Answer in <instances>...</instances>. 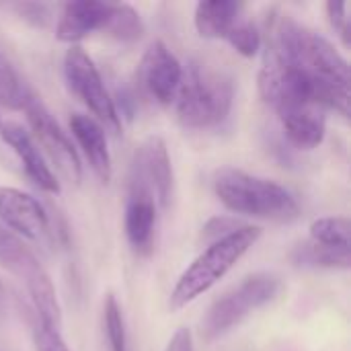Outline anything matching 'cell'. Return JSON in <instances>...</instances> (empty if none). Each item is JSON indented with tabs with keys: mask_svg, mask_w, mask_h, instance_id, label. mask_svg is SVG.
Instances as JSON below:
<instances>
[{
	"mask_svg": "<svg viewBox=\"0 0 351 351\" xmlns=\"http://www.w3.org/2000/svg\"><path fill=\"white\" fill-rule=\"evenodd\" d=\"M267 47L319 88L325 109H335L343 117H350V64L331 41L292 16H282Z\"/></svg>",
	"mask_w": 351,
	"mask_h": 351,
	"instance_id": "1",
	"label": "cell"
},
{
	"mask_svg": "<svg viewBox=\"0 0 351 351\" xmlns=\"http://www.w3.org/2000/svg\"><path fill=\"white\" fill-rule=\"evenodd\" d=\"M214 191L230 212L241 216L271 222H294L300 216V206L286 187L239 169L218 171L214 177Z\"/></svg>",
	"mask_w": 351,
	"mask_h": 351,
	"instance_id": "2",
	"label": "cell"
},
{
	"mask_svg": "<svg viewBox=\"0 0 351 351\" xmlns=\"http://www.w3.org/2000/svg\"><path fill=\"white\" fill-rule=\"evenodd\" d=\"M261 239V228L243 224L234 232L214 241L195 261L179 276L175 288L169 296V308L173 313L185 308L199 296H204L212 286H216L241 259L243 255Z\"/></svg>",
	"mask_w": 351,
	"mask_h": 351,
	"instance_id": "3",
	"label": "cell"
},
{
	"mask_svg": "<svg viewBox=\"0 0 351 351\" xmlns=\"http://www.w3.org/2000/svg\"><path fill=\"white\" fill-rule=\"evenodd\" d=\"M234 101V84L228 74L206 64L191 62L183 70L181 86L175 95L177 117L185 128L208 130L220 125Z\"/></svg>",
	"mask_w": 351,
	"mask_h": 351,
	"instance_id": "4",
	"label": "cell"
},
{
	"mask_svg": "<svg viewBox=\"0 0 351 351\" xmlns=\"http://www.w3.org/2000/svg\"><path fill=\"white\" fill-rule=\"evenodd\" d=\"M282 290V282L274 274H253L239 286L218 298L202 321V339L212 343L239 327L249 315L269 304Z\"/></svg>",
	"mask_w": 351,
	"mask_h": 351,
	"instance_id": "5",
	"label": "cell"
},
{
	"mask_svg": "<svg viewBox=\"0 0 351 351\" xmlns=\"http://www.w3.org/2000/svg\"><path fill=\"white\" fill-rule=\"evenodd\" d=\"M0 265L25 284L37 321L51 329H60L62 311L51 278L37 261V257L23 245V241L4 228H0Z\"/></svg>",
	"mask_w": 351,
	"mask_h": 351,
	"instance_id": "6",
	"label": "cell"
},
{
	"mask_svg": "<svg viewBox=\"0 0 351 351\" xmlns=\"http://www.w3.org/2000/svg\"><path fill=\"white\" fill-rule=\"evenodd\" d=\"M64 74L70 90L86 105V109L95 115L93 119L119 134L121 130V115L111 99L101 72L97 70L95 62L80 45H72L64 56Z\"/></svg>",
	"mask_w": 351,
	"mask_h": 351,
	"instance_id": "7",
	"label": "cell"
},
{
	"mask_svg": "<svg viewBox=\"0 0 351 351\" xmlns=\"http://www.w3.org/2000/svg\"><path fill=\"white\" fill-rule=\"evenodd\" d=\"M23 111L27 113V121L33 130L31 138L39 142V146L45 150L49 160L56 165V169L66 179L78 185L82 181V165H80L78 152L74 144L70 142V138L66 136V132L53 119L49 109L43 105V101L37 95H33L23 107Z\"/></svg>",
	"mask_w": 351,
	"mask_h": 351,
	"instance_id": "8",
	"label": "cell"
},
{
	"mask_svg": "<svg viewBox=\"0 0 351 351\" xmlns=\"http://www.w3.org/2000/svg\"><path fill=\"white\" fill-rule=\"evenodd\" d=\"M130 185L152 193L158 208H167L173 191V167L167 144L160 136L146 138L134 152Z\"/></svg>",
	"mask_w": 351,
	"mask_h": 351,
	"instance_id": "9",
	"label": "cell"
},
{
	"mask_svg": "<svg viewBox=\"0 0 351 351\" xmlns=\"http://www.w3.org/2000/svg\"><path fill=\"white\" fill-rule=\"evenodd\" d=\"M138 76L144 90L156 103L169 105L175 101V95L181 86L183 66L162 41H152L142 56Z\"/></svg>",
	"mask_w": 351,
	"mask_h": 351,
	"instance_id": "10",
	"label": "cell"
},
{
	"mask_svg": "<svg viewBox=\"0 0 351 351\" xmlns=\"http://www.w3.org/2000/svg\"><path fill=\"white\" fill-rule=\"evenodd\" d=\"M0 220L25 239H41L49 230L45 208L33 195L14 187H0Z\"/></svg>",
	"mask_w": 351,
	"mask_h": 351,
	"instance_id": "11",
	"label": "cell"
},
{
	"mask_svg": "<svg viewBox=\"0 0 351 351\" xmlns=\"http://www.w3.org/2000/svg\"><path fill=\"white\" fill-rule=\"evenodd\" d=\"M2 140L12 148V152L19 156L27 177L45 193H60V181L45 162L37 142L31 138V134L19 125V123H2L0 128Z\"/></svg>",
	"mask_w": 351,
	"mask_h": 351,
	"instance_id": "12",
	"label": "cell"
},
{
	"mask_svg": "<svg viewBox=\"0 0 351 351\" xmlns=\"http://www.w3.org/2000/svg\"><path fill=\"white\" fill-rule=\"evenodd\" d=\"M156 212H158V206L152 193L142 187L130 185L123 226H125L128 243L138 255H148L152 251Z\"/></svg>",
	"mask_w": 351,
	"mask_h": 351,
	"instance_id": "13",
	"label": "cell"
},
{
	"mask_svg": "<svg viewBox=\"0 0 351 351\" xmlns=\"http://www.w3.org/2000/svg\"><path fill=\"white\" fill-rule=\"evenodd\" d=\"M109 8L111 2L101 0H74L64 4L56 27V37L64 43H76L93 31H101Z\"/></svg>",
	"mask_w": 351,
	"mask_h": 351,
	"instance_id": "14",
	"label": "cell"
},
{
	"mask_svg": "<svg viewBox=\"0 0 351 351\" xmlns=\"http://www.w3.org/2000/svg\"><path fill=\"white\" fill-rule=\"evenodd\" d=\"M70 130H72V136L76 138L78 146L82 148V152H84L93 173L97 175V179L101 183H109V179H111V156H109V148H107L105 128L88 115L74 113L70 117Z\"/></svg>",
	"mask_w": 351,
	"mask_h": 351,
	"instance_id": "15",
	"label": "cell"
},
{
	"mask_svg": "<svg viewBox=\"0 0 351 351\" xmlns=\"http://www.w3.org/2000/svg\"><path fill=\"white\" fill-rule=\"evenodd\" d=\"M325 109L296 107L278 113L286 138L300 150H313L325 140Z\"/></svg>",
	"mask_w": 351,
	"mask_h": 351,
	"instance_id": "16",
	"label": "cell"
},
{
	"mask_svg": "<svg viewBox=\"0 0 351 351\" xmlns=\"http://www.w3.org/2000/svg\"><path fill=\"white\" fill-rule=\"evenodd\" d=\"M241 4L234 0H204L195 6V29L204 39H226L239 23Z\"/></svg>",
	"mask_w": 351,
	"mask_h": 351,
	"instance_id": "17",
	"label": "cell"
},
{
	"mask_svg": "<svg viewBox=\"0 0 351 351\" xmlns=\"http://www.w3.org/2000/svg\"><path fill=\"white\" fill-rule=\"evenodd\" d=\"M294 265L300 267H323V269H350L351 249H337L319 243H302L290 255Z\"/></svg>",
	"mask_w": 351,
	"mask_h": 351,
	"instance_id": "18",
	"label": "cell"
},
{
	"mask_svg": "<svg viewBox=\"0 0 351 351\" xmlns=\"http://www.w3.org/2000/svg\"><path fill=\"white\" fill-rule=\"evenodd\" d=\"M101 31H105L107 35L119 41H138L144 35V23L134 6L111 2L109 14Z\"/></svg>",
	"mask_w": 351,
	"mask_h": 351,
	"instance_id": "19",
	"label": "cell"
},
{
	"mask_svg": "<svg viewBox=\"0 0 351 351\" xmlns=\"http://www.w3.org/2000/svg\"><path fill=\"white\" fill-rule=\"evenodd\" d=\"M35 93L23 82L10 60L0 51V105L6 109H21Z\"/></svg>",
	"mask_w": 351,
	"mask_h": 351,
	"instance_id": "20",
	"label": "cell"
},
{
	"mask_svg": "<svg viewBox=\"0 0 351 351\" xmlns=\"http://www.w3.org/2000/svg\"><path fill=\"white\" fill-rule=\"evenodd\" d=\"M311 241L327 247L351 249V222L346 216H329L319 218L311 224Z\"/></svg>",
	"mask_w": 351,
	"mask_h": 351,
	"instance_id": "21",
	"label": "cell"
},
{
	"mask_svg": "<svg viewBox=\"0 0 351 351\" xmlns=\"http://www.w3.org/2000/svg\"><path fill=\"white\" fill-rule=\"evenodd\" d=\"M103 327H105V337H107L109 351H128V346H125V323H123L121 306L117 304L113 294L105 296Z\"/></svg>",
	"mask_w": 351,
	"mask_h": 351,
	"instance_id": "22",
	"label": "cell"
},
{
	"mask_svg": "<svg viewBox=\"0 0 351 351\" xmlns=\"http://www.w3.org/2000/svg\"><path fill=\"white\" fill-rule=\"evenodd\" d=\"M226 41L245 58H253L257 56V51L261 49V33L259 29L249 23V21H243V23H237L232 27V31L228 33Z\"/></svg>",
	"mask_w": 351,
	"mask_h": 351,
	"instance_id": "23",
	"label": "cell"
},
{
	"mask_svg": "<svg viewBox=\"0 0 351 351\" xmlns=\"http://www.w3.org/2000/svg\"><path fill=\"white\" fill-rule=\"evenodd\" d=\"M33 337H35V350L37 351H70L60 329H51L47 325H41L39 321L35 325Z\"/></svg>",
	"mask_w": 351,
	"mask_h": 351,
	"instance_id": "24",
	"label": "cell"
},
{
	"mask_svg": "<svg viewBox=\"0 0 351 351\" xmlns=\"http://www.w3.org/2000/svg\"><path fill=\"white\" fill-rule=\"evenodd\" d=\"M327 16H329V23L331 27L341 35L343 43L350 45L351 41V27H350V16H348V4L346 2H327Z\"/></svg>",
	"mask_w": 351,
	"mask_h": 351,
	"instance_id": "25",
	"label": "cell"
},
{
	"mask_svg": "<svg viewBox=\"0 0 351 351\" xmlns=\"http://www.w3.org/2000/svg\"><path fill=\"white\" fill-rule=\"evenodd\" d=\"M241 226H243V224H241L237 218L218 216V218H212V220L204 226V237H206V239H212V243H214V241H218V239H222V237L234 232V230L241 228Z\"/></svg>",
	"mask_w": 351,
	"mask_h": 351,
	"instance_id": "26",
	"label": "cell"
},
{
	"mask_svg": "<svg viewBox=\"0 0 351 351\" xmlns=\"http://www.w3.org/2000/svg\"><path fill=\"white\" fill-rule=\"evenodd\" d=\"M165 351H193V337L191 331L187 327H181L175 331V335L171 337V341L167 343Z\"/></svg>",
	"mask_w": 351,
	"mask_h": 351,
	"instance_id": "27",
	"label": "cell"
},
{
	"mask_svg": "<svg viewBox=\"0 0 351 351\" xmlns=\"http://www.w3.org/2000/svg\"><path fill=\"white\" fill-rule=\"evenodd\" d=\"M0 128H2V119H0Z\"/></svg>",
	"mask_w": 351,
	"mask_h": 351,
	"instance_id": "28",
	"label": "cell"
}]
</instances>
